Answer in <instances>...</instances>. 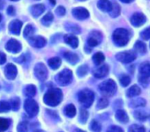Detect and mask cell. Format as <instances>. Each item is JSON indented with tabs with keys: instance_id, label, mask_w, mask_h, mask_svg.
Segmentation results:
<instances>
[{
	"instance_id": "obj_1",
	"label": "cell",
	"mask_w": 150,
	"mask_h": 132,
	"mask_svg": "<svg viewBox=\"0 0 150 132\" xmlns=\"http://www.w3.org/2000/svg\"><path fill=\"white\" fill-rule=\"evenodd\" d=\"M63 99L62 91L58 88H51L49 89L48 91L44 94L43 101L46 105L50 106H57L61 103Z\"/></svg>"
},
{
	"instance_id": "obj_2",
	"label": "cell",
	"mask_w": 150,
	"mask_h": 132,
	"mask_svg": "<svg viewBox=\"0 0 150 132\" xmlns=\"http://www.w3.org/2000/svg\"><path fill=\"white\" fill-rule=\"evenodd\" d=\"M113 42L117 46H125L130 40V33L125 29H117L112 35Z\"/></svg>"
},
{
	"instance_id": "obj_3",
	"label": "cell",
	"mask_w": 150,
	"mask_h": 132,
	"mask_svg": "<svg viewBox=\"0 0 150 132\" xmlns=\"http://www.w3.org/2000/svg\"><path fill=\"white\" fill-rule=\"evenodd\" d=\"M78 99L84 108H88L92 106L95 100V93L89 89H84L78 94Z\"/></svg>"
},
{
	"instance_id": "obj_4",
	"label": "cell",
	"mask_w": 150,
	"mask_h": 132,
	"mask_svg": "<svg viewBox=\"0 0 150 132\" xmlns=\"http://www.w3.org/2000/svg\"><path fill=\"white\" fill-rule=\"evenodd\" d=\"M99 91H101L103 96H104V98L111 97L117 91V84L111 79L106 80L99 84Z\"/></svg>"
},
{
	"instance_id": "obj_5",
	"label": "cell",
	"mask_w": 150,
	"mask_h": 132,
	"mask_svg": "<svg viewBox=\"0 0 150 132\" xmlns=\"http://www.w3.org/2000/svg\"><path fill=\"white\" fill-rule=\"evenodd\" d=\"M150 78V62H143L139 66V82L144 87H146L149 83Z\"/></svg>"
},
{
	"instance_id": "obj_6",
	"label": "cell",
	"mask_w": 150,
	"mask_h": 132,
	"mask_svg": "<svg viewBox=\"0 0 150 132\" xmlns=\"http://www.w3.org/2000/svg\"><path fill=\"white\" fill-rule=\"evenodd\" d=\"M71 80H72V72L68 68H64L56 76L57 83L61 86L68 85L71 82Z\"/></svg>"
},
{
	"instance_id": "obj_7",
	"label": "cell",
	"mask_w": 150,
	"mask_h": 132,
	"mask_svg": "<svg viewBox=\"0 0 150 132\" xmlns=\"http://www.w3.org/2000/svg\"><path fill=\"white\" fill-rule=\"evenodd\" d=\"M24 108H25V111L27 112V113L31 117L35 116L39 112L38 104L32 98L26 99V101L24 103Z\"/></svg>"
},
{
	"instance_id": "obj_8",
	"label": "cell",
	"mask_w": 150,
	"mask_h": 132,
	"mask_svg": "<svg viewBox=\"0 0 150 132\" xmlns=\"http://www.w3.org/2000/svg\"><path fill=\"white\" fill-rule=\"evenodd\" d=\"M116 59L122 63L127 64V63L132 62L136 59V54H135V52H133L132 51H122L116 55Z\"/></svg>"
},
{
	"instance_id": "obj_9",
	"label": "cell",
	"mask_w": 150,
	"mask_h": 132,
	"mask_svg": "<svg viewBox=\"0 0 150 132\" xmlns=\"http://www.w3.org/2000/svg\"><path fill=\"white\" fill-rule=\"evenodd\" d=\"M35 75L36 78L42 82L45 81L48 77V70L45 67V65L42 63H38L35 67Z\"/></svg>"
},
{
	"instance_id": "obj_10",
	"label": "cell",
	"mask_w": 150,
	"mask_h": 132,
	"mask_svg": "<svg viewBox=\"0 0 150 132\" xmlns=\"http://www.w3.org/2000/svg\"><path fill=\"white\" fill-rule=\"evenodd\" d=\"M146 21V16L142 13H139V12L133 14L132 16L131 17V23L135 28L141 27L142 25L145 24Z\"/></svg>"
},
{
	"instance_id": "obj_11",
	"label": "cell",
	"mask_w": 150,
	"mask_h": 132,
	"mask_svg": "<svg viewBox=\"0 0 150 132\" xmlns=\"http://www.w3.org/2000/svg\"><path fill=\"white\" fill-rule=\"evenodd\" d=\"M6 49L12 53H19L21 51V44L16 39H10L6 45Z\"/></svg>"
},
{
	"instance_id": "obj_12",
	"label": "cell",
	"mask_w": 150,
	"mask_h": 132,
	"mask_svg": "<svg viewBox=\"0 0 150 132\" xmlns=\"http://www.w3.org/2000/svg\"><path fill=\"white\" fill-rule=\"evenodd\" d=\"M71 14L75 19L78 20H86L89 17V13L88 11L84 8V7H76L72 9Z\"/></svg>"
},
{
	"instance_id": "obj_13",
	"label": "cell",
	"mask_w": 150,
	"mask_h": 132,
	"mask_svg": "<svg viewBox=\"0 0 150 132\" xmlns=\"http://www.w3.org/2000/svg\"><path fill=\"white\" fill-rule=\"evenodd\" d=\"M102 38L103 36L100 32H92L89 37L88 38V45L90 47H95L102 42Z\"/></svg>"
},
{
	"instance_id": "obj_14",
	"label": "cell",
	"mask_w": 150,
	"mask_h": 132,
	"mask_svg": "<svg viewBox=\"0 0 150 132\" xmlns=\"http://www.w3.org/2000/svg\"><path fill=\"white\" fill-rule=\"evenodd\" d=\"M29 44L35 47V48H42L46 45V39L41 36H32L29 38Z\"/></svg>"
},
{
	"instance_id": "obj_15",
	"label": "cell",
	"mask_w": 150,
	"mask_h": 132,
	"mask_svg": "<svg viewBox=\"0 0 150 132\" xmlns=\"http://www.w3.org/2000/svg\"><path fill=\"white\" fill-rule=\"evenodd\" d=\"M18 71L16 66L13 64H8L5 68V76L9 80H14L17 76Z\"/></svg>"
},
{
	"instance_id": "obj_16",
	"label": "cell",
	"mask_w": 150,
	"mask_h": 132,
	"mask_svg": "<svg viewBox=\"0 0 150 132\" xmlns=\"http://www.w3.org/2000/svg\"><path fill=\"white\" fill-rule=\"evenodd\" d=\"M21 28H22V22L19 20H13V21H11V23L9 24V31L10 33L19 36L21 31Z\"/></svg>"
},
{
	"instance_id": "obj_17",
	"label": "cell",
	"mask_w": 150,
	"mask_h": 132,
	"mask_svg": "<svg viewBox=\"0 0 150 132\" xmlns=\"http://www.w3.org/2000/svg\"><path fill=\"white\" fill-rule=\"evenodd\" d=\"M109 71H110V69H109V67H108V66H107V65H103V66H101V67L97 68L94 71L93 74H94V76H95L96 78L102 79V78H103V77H105V76H108Z\"/></svg>"
},
{
	"instance_id": "obj_18",
	"label": "cell",
	"mask_w": 150,
	"mask_h": 132,
	"mask_svg": "<svg viewBox=\"0 0 150 132\" xmlns=\"http://www.w3.org/2000/svg\"><path fill=\"white\" fill-rule=\"evenodd\" d=\"M64 42L71 46L72 48H77L79 45V39L73 34H67L64 36Z\"/></svg>"
},
{
	"instance_id": "obj_19",
	"label": "cell",
	"mask_w": 150,
	"mask_h": 132,
	"mask_svg": "<svg viewBox=\"0 0 150 132\" xmlns=\"http://www.w3.org/2000/svg\"><path fill=\"white\" fill-rule=\"evenodd\" d=\"M45 10V6L44 5L42 4H37V5H34L31 6L30 8V12H31V14L34 16V17H39Z\"/></svg>"
},
{
	"instance_id": "obj_20",
	"label": "cell",
	"mask_w": 150,
	"mask_h": 132,
	"mask_svg": "<svg viewBox=\"0 0 150 132\" xmlns=\"http://www.w3.org/2000/svg\"><path fill=\"white\" fill-rule=\"evenodd\" d=\"M115 116H116V119H117L119 122H122V123H126V122H128V121H129L128 114L126 113L125 111H124V110H122V109L117 110V112H116V113H115Z\"/></svg>"
},
{
	"instance_id": "obj_21",
	"label": "cell",
	"mask_w": 150,
	"mask_h": 132,
	"mask_svg": "<svg viewBox=\"0 0 150 132\" xmlns=\"http://www.w3.org/2000/svg\"><path fill=\"white\" fill-rule=\"evenodd\" d=\"M64 57L70 64H72V65L76 64L79 61V56L76 53H73L71 51H65L64 53Z\"/></svg>"
},
{
	"instance_id": "obj_22",
	"label": "cell",
	"mask_w": 150,
	"mask_h": 132,
	"mask_svg": "<svg viewBox=\"0 0 150 132\" xmlns=\"http://www.w3.org/2000/svg\"><path fill=\"white\" fill-rule=\"evenodd\" d=\"M97 7L103 12L110 13V11L111 10V7H112V3L110 1H106V0H102V1H98Z\"/></svg>"
},
{
	"instance_id": "obj_23",
	"label": "cell",
	"mask_w": 150,
	"mask_h": 132,
	"mask_svg": "<svg viewBox=\"0 0 150 132\" xmlns=\"http://www.w3.org/2000/svg\"><path fill=\"white\" fill-rule=\"evenodd\" d=\"M141 93V91L139 89V87L138 85H132V87H130L127 91H126V96L128 98H133V97H137Z\"/></svg>"
},
{
	"instance_id": "obj_24",
	"label": "cell",
	"mask_w": 150,
	"mask_h": 132,
	"mask_svg": "<svg viewBox=\"0 0 150 132\" xmlns=\"http://www.w3.org/2000/svg\"><path fill=\"white\" fill-rule=\"evenodd\" d=\"M134 51L137 53H139L141 55L145 54L146 52V45L142 41H137L134 44Z\"/></svg>"
},
{
	"instance_id": "obj_25",
	"label": "cell",
	"mask_w": 150,
	"mask_h": 132,
	"mask_svg": "<svg viewBox=\"0 0 150 132\" xmlns=\"http://www.w3.org/2000/svg\"><path fill=\"white\" fill-rule=\"evenodd\" d=\"M48 64H49V66L52 69L56 70L61 66V59L58 57H53V58L49 59Z\"/></svg>"
},
{
	"instance_id": "obj_26",
	"label": "cell",
	"mask_w": 150,
	"mask_h": 132,
	"mask_svg": "<svg viewBox=\"0 0 150 132\" xmlns=\"http://www.w3.org/2000/svg\"><path fill=\"white\" fill-rule=\"evenodd\" d=\"M120 11H121V9H120L119 5L117 2H114V3H112V7L109 14L112 18H117V16L120 15Z\"/></svg>"
},
{
	"instance_id": "obj_27",
	"label": "cell",
	"mask_w": 150,
	"mask_h": 132,
	"mask_svg": "<svg viewBox=\"0 0 150 132\" xmlns=\"http://www.w3.org/2000/svg\"><path fill=\"white\" fill-rule=\"evenodd\" d=\"M146 104V100L142 98H133L132 101L130 103V106H132V107H142V106H145Z\"/></svg>"
},
{
	"instance_id": "obj_28",
	"label": "cell",
	"mask_w": 150,
	"mask_h": 132,
	"mask_svg": "<svg viewBox=\"0 0 150 132\" xmlns=\"http://www.w3.org/2000/svg\"><path fill=\"white\" fill-rule=\"evenodd\" d=\"M64 114L70 118L75 116V114H76V108H75V106L72 104L67 105L64 108Z\"/></svg>"
},
{
	"instance_id": "obj_29",
	"label": "cell",
	"mask_w": 150,
	"mask_h": 132,
	"mask_svg": "<svg viewBox=\"0 0 150 132\" xmlns=\"http://www.w3.org/2000/svg\"><path fill=\"white\" fill-rule=\"evenodd\" d=\"M133 115H134V117L137 120H139L140 121H145L148 118V115L144 111H142V110H136V111H134Z\"/></svg>"
},
{
	"instance_id": "obj_30",
	"label": "cell",
	"mask_w": 150,
	"mask_h": 132,
	"mask_svg": "<svg viewBox=\"0 0 150 132\" xmlns=\"http://www.w3.org/2000/svg\"><path fill=\"white\" fill-rule=\"evenodd\" d=\"M105 59V56L102 52H96L93 56V61L96 66H100Z\"/></svg>"
},
{
	"instance_id": "obj_31",
	"label": "cell",
	"mask_w": 150,
	"mask_h": 132,
	"mask_svg": "<svg viewBox=\"0 0 150 132\" xmlns=\"http://www.w3.org/2000/svg\"><path fill=\"white\" fill-rule=\"evenodd\" d=\"M36 94V87L33 84H29L25 89V95L27 97H34Z\"/></svg>"
},
{
	"instance_id": "obj_32",
	"label": "cell",
	"mask_w": 150,
	"mask_h": 132,
	"mask_svg": "<svg viewBox=\"0 0 150 132\" xmlns=\"http://www.w3.org/2000/svg\"><path fill=\"white\" fill-rule=\"evenodd\" d=\"M34 33H35V29H34V27H33L32 25H30V24L27 25L26 28H25V29H24V31H23L24 37H26V38H28V37L30 38V37H32L33 35H34Z\"/></svg>"
},
{
	"instance_id": "obj_33",
	"label": "cell",
	"mask_w": 150,
	"mask_h": 132,
	"mask_svg": "<svg viewBox=\"0 0 150 132\" xmlns=\"http://www.w3.org/2000/svg\"><path fill=\"white\" fill-rule=\"evenodd\" d=\"M53 19H54L53 14H52L50 12H49V13L46 14V15L42 19V23L43 25H45V26H50V23L53 21Z\"/></svg>"
},
{
	"instance_id": "obj_34",
	"label": "cell",
	"mask_w": 150,
	"mask_h": 132,
	"mask_svg": "<svg viewBox=\"0 0 150 132\" xmlns=\"http://www.w3.org/2000/svg\"><path fill=\"white\" fill-rule=\"evenodd\" d=\"M119 82H120V84L123 86V87H126L130 84L131 83V78L129 76L127 75H122L119 78Z\"/></svg>"
},
{
	"instance_id": "obj_35",
	"label": "cell",
	"mask_w": 150,
	"mask_h": 132,
	"mask_svg": "<svg viewBox=\"0 0 150 132\" xmlns=\"http://www.w3.org/2000/svg\"><path fill=\"white\" fill-rule=\"evenodd\" d=\"M9 128V121L0 117V132H4Z\"/></svg>"
},
{
	"instance_id": "obj_36",
	"label": "cell",
	"mask_w": 150,
	"mask_h": 132,
	"mask_svg": "<svg viewBox=\"0 0 150 132\" xmlns=\"http://www.w3.org/2000/svg\"><path fill=\"white\" fill-rule=\"evenodd\" d=\"M88 118V112L85 108H81L80 112V121L81 123H86Z\"/></svg>"
},
{
	"instance_id": "obj_37",
	"label": "cell",
	"mask_w": 150,
	"mask_h": 132,
	"mask_svg": "<svg viewBox=\"0 0 150 132\" xmlns=\"http://www.w3.org/2000/svg\"><path fill=\"white\" fill-rule=\"evenodd\" d=\"M20 105H21V101H20L19 98L15 97V98H12L10 101V106L13 108V110H14V111H17L20 108Z\"/></svg>"
},
{
	"instance_id": "obj_38",
	"label": "cell",
	"mask_w": 150,
	"mask_h": 132,
	"mask_svg": "<svg viewBox=\"0 0 150 132\" xmlns=\"http://www.w3.org/2000/svg\"><path fill=\"white\" fill-rule=\"evenodd\" d=\"M90 128L91 130H93L94 132H101L102 130V126L101 124L97 121H95L93 120L90 123Z\"/></svg>"
},
{
	"instance_id": "obj_39",
	"label": "cell",
	"mask_w": 150,
	"mask_h": 132,
	"mask_svg": "<svg viewBox=\"0 0 150 132\" xmlns=\"http://www.w3.org/2000/svg\"><path fill=\"white\" fill-rule=\"evenodd\" d=\"M11 109V106L9 102L0 101V113H6Z\"/></svg>"
},
{
	"instance_id": "obj_40",
	"label": "cell",
	"mask_w": 150,
	"mask_h": 132,
	"mask_svg": "<svg viewBox=\"0 0 150 132\" xmlns=\"http://www.w3.org/2000/svg\"><path fill=\"white\" fill-rule=\"evenodd\" d=\"M108 106H109V100L103 97V98L99 99L96 107H97V109H103V108H106Z\"/></svg>"
},
{
	"instance_id": "obj_41",
	"label": "cell",
	"mask_w": 150,
	"mask_h": 132,
	"mask_svg": "<svg viewBox=\"0 0 150 132\" xmlns=\"http://www.w3.org/2000/svg\"><path fill=\"white\" fill-rule=\"evenodd\" d=\"M128 132H146V130L143 126H140L138 124H133L129 128Z\"/></svg>"
},
{
	"instance_id": "obj_42",
	"label": "cell",
	"mask_w": 150,
	"mask_h": 132,
	"mask_svg": "<svg viewBox=\"0 0 150 132\" xmlns=\"http://www.w3.org/2000/svg\"><path fill=\"white\" fill-rule=\"evenodd\" d=\"M18 132H28V126L27 121H21L17 126Z\"/></svg>"
},
{
	"instance_id": "obj_43",
	"label": "cell",
	"mask_w": 150,
	"mask_h": 132,
	"mask_svg": "<svg viewBox=\"0 0 150 132\" xmlns=\"http://www.w3.org/2000/svg\"><path fill=\"white\" fill-rule=\"evenodd\" d=\"M88 66H87V65H82V66H81V67L78 68L77 74H78L79 76H81V77H82V76H86V74L88 73Z\"/></svg>"
},
{
	"instance_id": "obj_44",
	"label": "cell",
	"mask_w": 150,
	"mask_h": 132,
	"mask_svg": "<svg viewBox=\"0 0 150 132\" xmlns=\"http://www.w3.org/2000/svg\"><path fill=\"white\" fill-rule=\"evenodd\" d=\"M140 37L143 40L150 39V28H146L140 32Z\"/></svg>"
},
{
	"instance_id": "obj_45",
	"label": "cell",
	"mask_w": 150,
	"mask_h": 132,
	"mask_svg": "<svg viewBox=\"0 0 150 132\" xmlns=\"http://www.w3.org/2000/svg\"><path fill=\"white\" fill-rule=\"evenodd\" d=\"M107 132H124L123 128L118 127V126H110L108 129H107Z\"/></svg>"
},
{
	"instance_id": "obj_46",
	"label": "cell",
	"mask_w": 150,
	"mask_h": 132,
	"mask_svg": "<svg viewBox=\"0 0 150 132\" xmlns=\"http://www.w3.org/2000/svg\"><path fill=\"white\" fill-rule=\"evenodd\" d=\"M65 13H66L65 8L63 6H58V8L57 9V14L60 16H64L65 14Z\"/></svg>"
},
{
	"instance_id": "obj_47",
	"label": "cell",
	"mask_w": 150,
	"mask_h": 132,
	"mask_svg": "<svg viewBox=\"0 0 150 132\" xmlns=\"http://www.w3.org/2000/svg\"><path fill=\"white\" fill-rule=\"evenodd\" d=\"M6 61V56L4 52H0V65H3Z\"/></svg>"
},
{
	"instance_id": "obj_48",
	"label": "cell",
	"mask_w": 150,
	"mask_h": 132,
	"mask_svg": "<svg viewBox=\"0 0 150 132\" xmlns=\"http://www.w3.org/2000/svg\"><path fill=\"white\" fill-rule=\"evenodd\" d=\"M7 14H9V15H14L15 14V9H14V7L13 6H10L8 8H7Z\"/></svg>"
},
{
	"instance_id": "obj_49",
	"label": "cell",
	"mask_w": 150,
	"mask_h": 132,
	"mask_svg": "<svg viewBox=\"0 0 150 132\" xmlns=\"http://www.w3.org/2000/svg\"><path fill=\"white\" fill-rule=\"evenodd\" d=\"M121 2L122 3H125V4H131V3H132V0H121Z\"/></svg>"
},
{
	"instance_id": "obj_50",
	"label": "cell",
	"mask_w": 150,
	"mask_h": 132,
	"mask_svg": "<svg viewBox=\"0 0 150 132\" xmlns=\"http://www.w3.org/2000/svg\"><path fill=\"white\" fill-rule=\"evenodd\" d=\"M4 2H2V1H0V10L1 9H3V7H4Z\"/></svg>"
},
{
	"instance_id": "obj_51",
	"label": "cell",
	"mask_w": 150,
	"mask_h": 132,
	"mask_svg": "<svg viewBox=\"0 0 150 132\" xmlns=\"http://www.w3.org/2000/svg\"><path fill=\"white\" fill-rule=\"evenodd\" d=\"M50 4H52V6H55L56 5V1H50Z\"/></svg>"
},
{
	"instance_id": "obj_52",
	"label": "cell",
	"mask_w": 150,
	"mask_h": 132,
	"mask_svg": "<svg viewBox=\"0 0 150 132\" xmlns=\"http://www.w3.org/2000/svg\"><path fill=\"white\" fill-rule=\"evenodd\" d=\"M34 132H45V131H43V130H40V129H37V130H35Z\"/></svg>"
},
{
	"instance_id": "obj_53",
	"label": "cell",
	"mask_w": 150,
	"mask_h": 132,
	"mask_svg": "<svg viewBox=\"0 0 150 132\" xmlns=\"http://www.w3.org/2000/svg\"><path fill=\"white\" fill-rule=\"evenodd\" d=\"M2 21V14H0V21Z\"/></svg>"
},
{
	"instance_id": "obj_54",
	"label": "cell",
	"mask_w": 150,
	"mask_h": 132,
	"mask_svg": "<svg viewBox=\"0 0 150 132\" xmlns=\"http://www.w3.org/2000/svg\"><path fill=\"white\" fill-rule=\"evenodd\" d=\"M77 132H85V131H83V130H81V129H80V130H77Z\"/></svg>"
},
{
	"instance_id": "obj_55",
	"label": "cell",
	"mask_w": 150,
	"mask_h": 132,
	"mask_svg": "<svg viewBox=\"0 0 150 132\" xmlns=\"http://www.w3.org/2000/svg\"><path fill=\"white\" fill-rule=\"evenodd\" d=\"M149 45H150V44H149Z\"/></svg>"
}]
</instances>
